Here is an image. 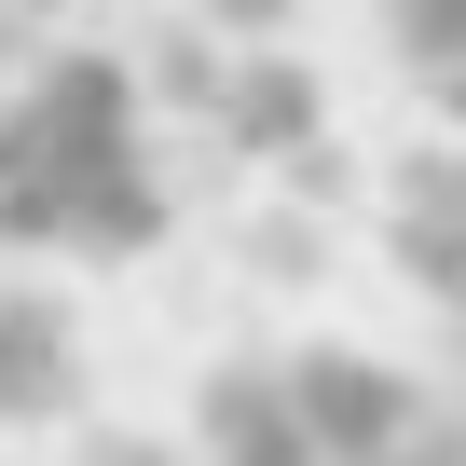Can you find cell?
I'll return each instance as SVG.
<instances>
[{"label":"cell","instance_id":"cell-2","mask_svg":"<svg viewBox=\"0 0 466 466\" xmlns=\"http://www.w3.org/2000/svg\"><path fill=\"white\" fill-rule=\"evenodd\" d=\"M398 261L439 302H466V137L452 151H411V178H398Z\"/></svg>","mask_w":466,"mask_h":466},{"label":"cell","instance_id":"cell-5","mask_svg":"<svg viewBox=\"0 0 466 466\" xmlns=\"http://www.w3.org/2000/svg\"><path fill=\"white\" fill-rule=\"evenodd\" d=\"M42 15H56V0H0V83L28 69V28H42Z\"/></svg>","mask_w":466,"mask_h":466},{"label":"cell","instance_id":"cell-4","mask_svg":"<svg viewBox=\"0 0 466 466\" xmlns=\"http://www.w3.org/2000/svg\"><path fill=\"white\" fill-rule=\"evenodd\" d=\"M384 28H398V56H411V83L452 110V137H466V0H384Z\"/></svg>","mask_w":466,"mask_h":466},{"label":"cell","instance_id":"cell-3","mask_svg":"<svg viewBox=\"0 0 466 466\" xmlns=\"http://www.w3.org/2000/svg\"><path fill=\"white\" fill-rule=\"evenodd\" d=\"M56 398H69V316L0 302V411H56Z\"/></svg>","mask_w":466,"mask_h":466},{"label":"cell","instance_id":"cell-6","mask_svg":"<svg viewBox=\"0 0 466 466\" xmlns=\"http://www.w3.org/2000/svg\"><path fill=\"white\" fill-rule=\"evenodd\" d=\"M83 466H178V452H137V439H110V452H83Z\"/></svg>","mask_w":466,"mask_h":466},{"label":"cell","instance_id":"cell-1","mask_svg":"<svg viewBox=\"0 0 466 466\" xmlns=\"http://www.w3.org/2000/svg\"><path fill=\"white\" fill-rule=\"evenodd\" d=\"M151 233H165V137H151L137 69L28 56L0 83V248L137 261Z\"/></svg>","mask_w":466,"mask_h":466}]
</instances>
